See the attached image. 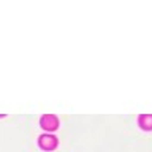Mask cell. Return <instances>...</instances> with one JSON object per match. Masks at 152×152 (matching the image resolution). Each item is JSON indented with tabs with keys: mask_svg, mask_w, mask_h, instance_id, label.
<instances>
[{
	"mask_svg": "<svg viewBox=\"0 0 152 152\" xmlns=\"http://www.w3.org/2000/svg\"><path fill=\"white\" fill-rule=\"evenodd\" d=\"M40 125L43 127V130H48V132H52L59 127V119H57L54 114H45L40 121Z\"/></svg>",
	"mask_w": 152,
	"mask_h": 152,
	"instance_id": "cell-1",
	"label": "cell"
},
{
	"mask_svg": "<svg viewBox=\"0 0 152 152\" xmlns=\"http://www.w3.org/2000/svg\"><path fill=\"white\" fill-rule=\"evenodd\" d=\"M38 144H40V147L45 151H52L57 147L59 141H57V138L52 136V135H41L38 138Z\"/></svg>",
	"mask_w": 152,
	"mask_h": 152,
	"instance_id": "cell-2",
	"label": "cell"
},
{
	"mask_svg": "<svg viewBox=\"0 0 152 152\" xmlns=\"http://www.w3.org/2000/svg\"><path fill=\"white\" fill-rule=\"evenodd\" d=\"M138 124L144 130H152V114H142V116H140Z\"/></svg>",
	"mask_w": 152,
	"mask_h": 152,
	"instance_id": "cell-3",
	"label": "cell"
}]
</instances>
